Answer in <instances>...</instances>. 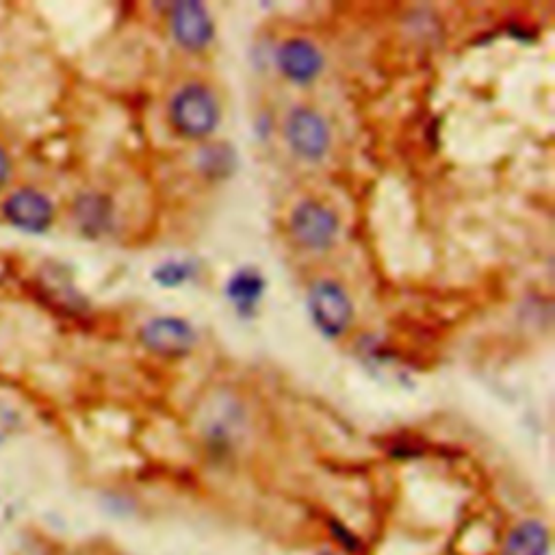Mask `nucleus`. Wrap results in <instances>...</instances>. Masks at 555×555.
<instances>
[{
    "instance_id": "f257e3e1",
    "label": "nucleus",
    "mask_w": 555,
    "mask_h": 555,
    "mask_svg": "<svg viewBox=\"0 0 555 555\" xmlns=\"http://www.w3.org/2000/svg\"><path fill=\"white\" fill-rule=\"evenodd\" d=\"M167 115L176 131L189 139L209 137L222 118L219 100L204 83H187L176 89L167 105Z\"/></svg>"
},
{
    "instance_id": "f03ea898",
    "label": "nucleus",
    "mask_w": 555,
    "mask_h": 555,
    "mask_svg": "<svg viewBox=\"0 0 555 555\" xmlns=\"http://www.w3.org/2000/svg\"><path fill=\"white\" fill-rule=\"evenodd\" d=\"M308 311L326 339H339L352 326L354 304L339 282L319 280L308 291Z\"/></svg>"
},
{
    "instance_id": "7ed1b4c3",
    "label": "nucleus",
    "mask_w": 555,
    "mask_h": 555,
    "mask_svg": "<svg viewBox=\"0 0 555 555\" xmlns=\"http://www.w3.org/2000/svg\"><path fill=\"white\" fill-rule=\"evenodd\" d=\"M293 239L306 250H328L339 235V217L330 206L319 200H302L295 204L289 217Z\"/></svg>"
},
{
    "instance_id": "20e7f679",
    "label": "nucleus",
    "mask_w": 555,
    "mask_h": 555,
    "mask_svg": "<svg viewBox=\"0 0 555 555\" xmlns=\"http://www.w3.org/2000/svg\"><path fill=\"white\" fill-rule=\"evenodd\" d=\"M285 139L298 157L319 161L330 148V126L319 111L293 107L285 120Z\"/></svg>"
},
{
    "instance_id": "39448f33",
    "label": "nucleus",
    "mask_w": 555,
    "mask_h": 555,
    "mask_svg": "<svg viewBox=\"0 0 555 555\" xmlns=\"http://www.w3.org/2000/svg\"><path fill=\"white\" fill-rule=\"evenodd\" d=\"M141 343L161 356H185L198 343V332L187 319L154 317L139 330Z\"/></svg>"
},
{
    "instance_id": "423d86ee",
    "label": "nucleus",
    "mask_w": 555,
    "mask_h": 555,
    "mask_svg": "<svg viewBox=\"0 0 555 555\" xmlns=\"http://www.w3.org/2000/svg\"><path fill=\"white\" fill-rule=\"evenodd\" d=\"M3 211L9 224H14L24 232H31V235H42L55 219L53 202L35 189H20L11 193L3 204Z\"/></svg>"
},
{
    "instance_id": "0eeeda50",
    "label": "nucleus",
    "mask_w": 555,
    "mask_h": 555,
    "mask_svg": "<svg viewBox=\"0 0 555 555\" xmlns=\"http://www.w3.org/2000/svg\"><path fill=\"white\" fill-rule=\"evenodd\" d=\"M170 29L176 44L183 46L185 50H191V53L209 46L215 35L209 9L202 3H189V0H183V3H176L172 7Z\"/></svg>"
},
{
    "instance_id": "6e6552de",
    "label": "nucleus",
    "mask_w": 555,
    "mask_h": 555,
    "mask_svg": "<svg viewBox=\"0 0 555 555\" xmlns=\"http://www.w3.org/2000/svg\"><path fill=\"white\" fill-rule=\"evenodd\" d=\"M276 63L285 79L306 85L313 83L321 68H324V55L313 42L304 40V37H293V40H287L278 48Z\"/></svg>"
},
{
    "instance_id": "1a4fd4ad",
    "label": "nucleus",
    "mask_w": 555,
    "mask_h": 555,
    "mask_svg": "<svg viewBox=\"0 0 555 555\" xmlns=\"http://www.w3.org/2000/svg\"><path fill=\"white\" fill-rule=\"evenodd\" d=\"M224 293L241 317H252L265 295V276L256 267H241L228 278Z\"/></svg>"
},
{
    "instance_id": "9d476101",
    "label": "nucleus",
    "mask_w": 555,
    "mask_h": 555,
    "mask_svg": "<svg viewBox=\"0 0 555 555\" xmlns=\"http://www.w3.org/2000/svg\"><path fill=\"white\" fill-rule=\"evenodd\" d=\"M549 529L540 521H525L512 529L503 547V555H547Z\"/></svg>"
},
{
    "instance_id": "9b49d317",
    "label": "nucleus",
    "mask_w": 555,
    "mask_h": 555,
    "mask_svg": "<svg viewBox=\"0 0 555 555\" xmlns=\"http://www.w3.org/2000/svg\"><path fill=\"white\" fill-rule=\"evenodd\" d=\"M74 217L76 222L81 224L85 235L98 237L111 226V202L98 196V193H85V196H81L74 204Z\"/></svg>"
},
{
    "instance_id": "f8f14e48",
    "label": "nucleus",
    "mask_w": 555,
    "mask_h": 555,
    "mask_svg": "<svg viewBox=\"0 0 555 555\" xmlns=\"http://www.w3.org/2000/svg\"><path fill=\"white\" fill-rule=\"evenodd\" d=\"M198 163H200V170L206 176H215V178H224L228 176L232 170H235V163L237 157L235 152H232L230 146L224 144H211V146H204L198 154Z\"/></svg>"
},
{
    "instance_id": "ddd939ff",
    "label": "nucleus",
    "mask_w": 555,
    "mask_h": 555,
    "mask_svg": "<svg viewBox=\"0 0 555 555\" xmlns=\"http://www.w3.org/2000/svg\"><path fill=\"white\" fill-rule=\"evenodd\" d=\"M198 274V263L193 261H183V258H174V261H165L157 269L152 271V278L159 282L161 287H180L189 282L191 278H196Z\"/></svg>"
},
{
    "instance_id": "4468645a",
    "label": "nucleus",
    "mask_w": 555,
    "mask_h": 555,
    "mask_svg": "<svg viewBox=\"0 0 555 555\" xmlns=\"http://www.w3.org/2000/svg\"><path fill=\"white\" fill-rule=\"evenodd\" d=\"M18 421V412L9 404L0 402V441H5V438L18 428Z\"/></svg>"
},
{
    "instance_id": "2eb2a0df",
    "label": "nucleus",
    "mask_w": 555,
    "mask_h": 555,
    "mask_svg": "<svg viewBox=\"0 0 555 555\" xmlns=\"http://www.w3.org/2000/svg\"><path fill=\"white\" fill-rule=\"evenodd\" d=\"M9 176V159H7V154L5 150L0 148V187L5 185V180Z\"/></svg>"
},
{
    "instance_id": "dca6fc26",
    "label": "nucleus",
    "mask_w": 555,
    "mask_h": 555,
    "mask_svg": "<svg viewBox=\"0 0 555 555\" xmlns=\"http://www.w3.org/2000/svg\"><path fill=\"white\" fill-rule=\"evenodd\" d=\"M324 555H332V553H324Z\"/></svg>"
}]
</instances>
